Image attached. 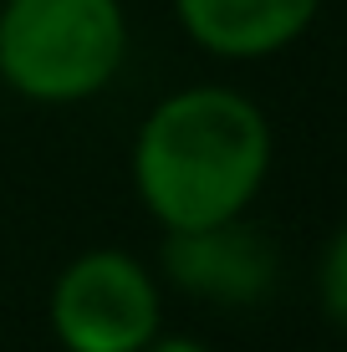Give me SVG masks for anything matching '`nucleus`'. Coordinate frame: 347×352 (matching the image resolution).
Returning <instances> with one entry per match:
<instances>
[{
	"instance_id": "nucleus-1",
	"label": "nucleus",
	"mask_w": 347,
	"mask_h": 352,
	"mask_svg": "<svg viewBox=\"0 0 347 352\" xmlns=\"http://www.w3.org/2000/svg\"><path fill=\"white\" fill-rule=\"evenodd\" d=\"M276 133L266 107L230 82H189L148 107L128 148L138 204L174 230H210L250 214L271 179Z\"/></svg>"
},
{
	"instance_id": "nucleus-7",
	"label": "nucleus",
	"mask_w": 347,
	"mask_h": 352,
	"mask_svg": "<svg viewBox=\"0 0 347 352\" xmlns=\"http://www.w3.org/2000/svg\"><path fill=\"white\" fill-rule=\"evenodd\" d=\"M143 352H214L210 342H199V337H179V332H159Z\"/></svg>"
},
{
	"instance_id": "nucleus-2",
	"label": "nucleus",
	"mask_w": 347,
	"mask_h": 352,
	"mask_svg": "<svg viewBox=\"0 0 347 352\" xmlns=\"http://www.w3.org/2000/svg\"><path fill=\"white\" fill-rule=\"evenodd\" d=\"M133 46L123 0H0V82L41 107H77L117 82Z\"/></svg>"
},
{
	"instance_id": "nucleus-4",
	"label": "nucleus",
	"mask_w": 347,
	"mask_h": 352,
	"mask_svg": "<svg viewBox=\"0 0 347 352\" xmlns=\"http://www.w3.org/2000/svg\"><path fill=\"white\" fill-rule=\"evenodd\" d=\"M159 276L174 291L210 307H260L281 286V250L260 225L225 220L210 230H174L164 235Z\"/></svg>"
},
{
	"instance_id": "nucleus-3",
	"label": "nucleus",
	"mask_w": 347,
	"mask_h": 352,
	"mask_svg": "<svg viewBox=\"0 0 347 352\" xmlns=\"http://www.w3.org/2000/svg\"><path fill=\"white\" fill-rule=\"evenodd\" d=\"M46 322L62 352H143L164 332V286L138 256L98 245L56 271Z\"/></svg>"
},
{
	"instance_id": "nucleus-5",
	"label": "nucleus",
	"mask_w": 347,
	"mask_h": 352,
	"mask_svg": "<svg viewBox=\"0 0 347 352\" xmlns=\"http://www.w3.org/2000/svg\"><path fill=\"white\" fill-rule=\"evenodd\" d=\"M179 31L214 62H266L317 26L322 0H169Z\"/></svg>"
},
{
	"instance_id": "nucleus-6",
	"label": "nucleus",
	"mask_w": 347,
	"mask_h": 352,
	"mask_svg": "<svg viewBox=\"0 0 347 352\" xmlns=\"http://www.w3.org/2000/svg\"><path fill=\"white\" fill-rule=\"evenodd\" d=\"M317 301H322V311H327V322L347 332V220L332 230L327 250H322V265H317Z\"/></svg>"
}]
</instances>
